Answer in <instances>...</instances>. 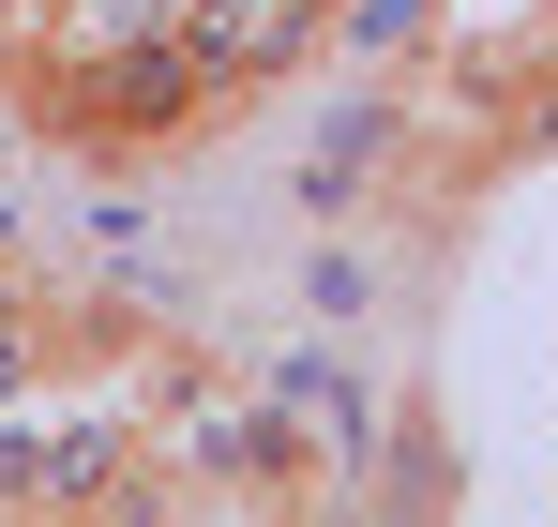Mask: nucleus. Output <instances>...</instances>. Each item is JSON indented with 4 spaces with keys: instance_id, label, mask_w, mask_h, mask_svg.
<instances>
[{
    "instance_id": "nucleus-1",
    "label": "nucleus",
    "mask_w": 558,
    "mask_h": 527,
    "mask_svg": "<svg viewBox=\"0 0 558 527\" xmlns=\"http://www.w3.org/2000/svg\"><path fill=\"white\" fill-rule=\"evenodd\" d=\"M182 30H196V61H211V76H272L287 46L317 30V0H196Z\"/></svg>"
}]
</instances>
